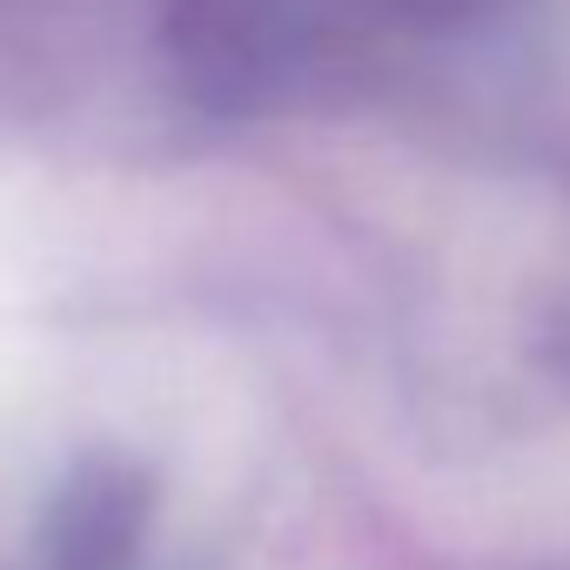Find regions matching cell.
I'll return each mask as SVG.
<instances>
[{
  "label": "cell",
  "mask_w": 570,
  "mask_h": 570,
  "mask_svg": "<svg viewBox=\"0 0 570 570\" xmlns=\"http://www.w3.org/2000/svg\"><path fill=\"white\" fill-rule=\"evenodd\" d=\"M161 41H168L175 81L215 115L262 108L303 68L296 0H168Z\"/></svg>",
  "instance_id": "obj_1"
},
{
  "label": "cell",
  "mask_w": 570,
  "mask_h": 570,
  "mask_svg": "<svg viewBox=\"0 0 570 570\" xmlns=\"http://www.w3.org/2000/svg\"><path fill=\"white\" fill-rule=\"evenodd\" d=\"M396 8L430 28H476V21H497L510 0H396Z\"/></svg>",
  "instance_id": "obj_2"
}]
</instances>
